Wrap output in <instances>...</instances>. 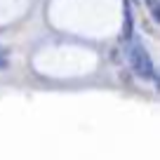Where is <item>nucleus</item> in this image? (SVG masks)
Returning <instances> with one entry per match:
<instances>
[{
	"label": "nucleus",
	"instance_id": "1",
	"mask_svg": "<svg viewBox=\"0 0 160 160\" xmlns=\"http://www.w3.org/2000/svg\"><path fill=\"white\" fill-rule=\"evenodd\" d=\"M127 59H130V66L141 80H158L155 75V66L151 61V54L146 52L144 45H132L130 52H127Z\"/></svg>",
	"mask_w": 160,
	"mask_h": 160
},
{
	"label": "nucleus",
	"instance_id": "2",
	"mask_svg": "<svg viewBox=\"0 0 160 160\" xmlns=\"http://www.w3.org/2000/svg\"><path fill=\"white\" fill-rule=\"evenodd\" d=\"M122 38L125 40L132 38V10H130V5L125 7V31H122Z\"/></svg>",
	"mask_w": 160,
	"mask_h": 160
},
{
	"label": "nucleus",
	"instance_id": "3",
	"mask_svg": "<svg viewBox=\"0 0 160 160\" xmlns=\"http://www.w3.org/2000/svg\"><path fill=\"white\" fill-rule=\"evenodd\" d=\"M10 61H7V50L5 47H0V68H7Z\"/></svg>",
	"mask_w": 160,
	"mask_h": 160
},
{
	"label": "nucleus",
	"instance_id": "4",
	"mask_svg": "<svg viewBox=\"0 0 160 160\" xmlns=\"http://www.w3.org/2000/svg\"><path fill=\"white\" fill-rule=\"evenodd\" d=\"M144 2H148L151 7H155V0H144Z\"/></svg>",
	"mask_w": 160,
	"mask_h": 160
}]
</instances>
